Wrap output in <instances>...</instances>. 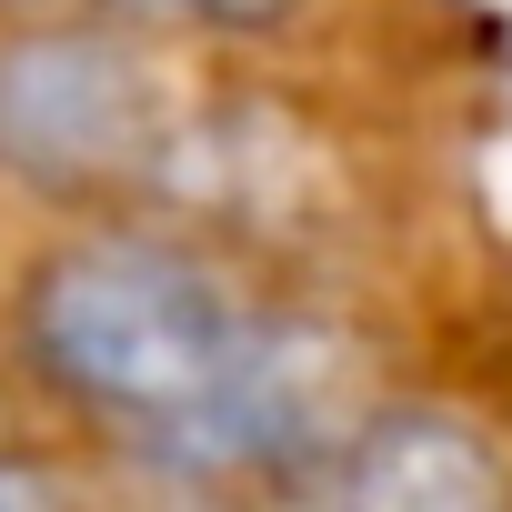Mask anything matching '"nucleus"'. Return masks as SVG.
Returning <instances> with one entry per match:
<instances>
[{
    "instance_id": "6e6552de",
    "label": "nucleus",
    "mask_w": 512,
    "mask_h": 512,
    "mask_svg": "<svg viewBox=\"0 0 512 512\" xmlns=\"http://www.w3.org/2000/svg\"><path fill=\"white\" fill-rule=\"evenodd\" d=\"M11 11H61V0H11Z\"/></svg>"
},
{
    "instance_id": "7ed1b4c3",
    "label": "nucleus",
    "mask_w": 512,
    "mask_h": 512,
    "mask_svg": "<svg viewBox=\"0 0 512 512\" xmlns=\"http://www.w3.org/2000/svg\"><path fill=\"white\" fill-rule=\"evenodd\" d=\"M352 372H362V362H352V342H342L332 322L262 302L241 362H231L181 422H161L141 452H151V472H171V482H251V472L302 482L322 452L352 442Z\"/></svg>"
},
{
    "instance_id": "0eeeda50",
    "label": "nucleus",
    "mask_w": 512,
    "mask_h": 512,
    "mask_svg": "<svg viewBox=\"0 0 512 512\" xmlns=\"http://www.w3.org/2000/svg\"><path fill=\"white\" fill-rule=\"evenodd\" d=\"M0 512H71V492L41 452H0Z\"/></svg>"
},
{
    "instance_id": "f03ea898",
    "label": "nucleus",
    "mask_w": 512,
    "mask_h": 512,
    "mask_svg": "<svg viewBox=\"0 0 512 512\" xmlns=\"http://www.w3.org/2000/svg\"><path fill=\"white\" fill-rule=\"evenodd\" d=\"M161 131L171 101L121 31L31 21L0 41V171L41 191H111V181H151Z\"/></svg>"
},
{
    "instance_id": "20e7f679",
    "label": "nucleus",
    "mask_w": 512,
    "mask_h": 512,
    "mask_svg": "<svg viewBox=\"0 0 512 512\" xmlns=\"http://www.w3.org/2000/svg\"><path fill=\"white\" fill-rule=\"evenodd\" d=\"M302 512H512V472L462 412H372L302 472Z\"/></svg>"
},
{
    "instance_id": "f257e3e1",
    "label": "nucleus",
    "mask_w": 512,
    "mask_h": 512,
    "mask_svg": "<svg viewBox=\"0 0 512 512\" xmlns=\"http://www.w3.org/2000/svg\"><path fill=\"white\" fill-rule=\"evenodd\" d=\"M251 322L262 302L181 231H81L21 282V352L41 382L131 442L181 422L241 362Z\"/></svg>"
},
{
    "instance_id": "423d86ee",
    "label": "nucleus",
    "mask_w": 512,
    "mask_h": 512,
    "mask_svg": "<svg viewBox=\"0 0 512 512\" xmlns=\"http://www.w3.org/2000/svg\"><path fill=\"white\" fill-rule=\"evenodd\" d=\"M111 11H141V21H201V31H272V21L302 11V0H111Z\"/></svg>"
},
{
    "instance_id": "39448f33",
    "label": "nucleus",
    "mask_w": 512,
    "mask_h": 512,
    "mask_svg": "<svg viewBox=\"0 0 512 512\" xmlns=\"http://www.w3.org/2000/svg\"><path fill=\"white\" fill-rule=\"evenodd\" d=\"M151 191H161L171 211H191V221L292 231V221L322 201V171H312V151H302L272 111L231 101V111H191V121L161 131V151H151Z\"/></svg>"
}]
</instances>
